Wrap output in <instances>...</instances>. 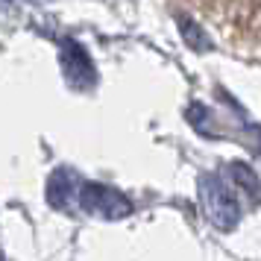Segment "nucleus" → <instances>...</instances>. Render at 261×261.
Segmentation results:
<instances>
[{"label":"nucleus","mask_w":261,"mask_h":261,"mask_svg":"<svg viewBox=\"0 0 261 261\" xmlns=\"http://www.w3.org/2000/svg\"><path fill=\"white\" fill-rule=\"evenodd\" d=\"M200 205L205 220L220 232H232L241 220V202H238L235 191L217 173H202L200 176Z\"/></svg>","instance_id":"f257e3e1"},{"label":"nucleus","mask_w":261,"mask_h":261,"mask_svg":"<svg viewBox=\"0 0 261 261\" xmlns=\"http://www.w3.org/2000/svg\"><path fill=\"white\" fill-rule=\"evenodd\" d=\"M80 205L94 217L103 220H123L132 214V202L129 197H123L120 191L100 185V182H85L80 188Z\"/></svg>","instance_id":"f03ea898"},{"label":"nucleus","mask_w":261,"mask_h":261,"mask_svg":"<svg viewBox=\"0 0 261 261\" xmlns=\"http://www.w3.org/2000/svg\"><path fill=\"white\" fill-rule=\"evenodd\" d=\"M59 62H62V71H65V80H68L73 88H91V85L97 83L94 62H91V56H88L73 38H65V41H62Z\"/></svg>","instance_id":"7ed1b4c3"},{"label":"nucleus","mask_w":261,"mask_h":261,"mask_svg":"<svg viewBox=\"0 0 261 261\" xmlns=\"http://www.w3.org/2000/svg\"><path fill=\"white\" fill-rule=\"evenodd\" d=\"M80 179L73 170L68 167H59V170H53L47 179V202L53 208H68L73 200H80Z\"/></svg>","instance_id":"20e7f679"},{"label":"nucleus","mask_w":261,"mask_h":261,"mask_svg":"<svg viewBox=\"0 0 261 261\" xmlns=\"http://www.w3.org/2000/svg\"><path fill=\"white\" fill-rule=\"evenodd\" d=\"M229 173H232V179H235L238 188H244V191L249 194V197H255V200L261 197L258 173H255V170H252V167H249L247 162H232V165H229Z\"/></svg>","instance_id":"39448f33"},{"label":"nucleus","mask_w":261,"mask_h":261,"mask_svg":"<svg viewBox=\"0 0 261 261\" xmlns=\"http://www.w3.org/2000/svg\"><path fill=\"white\" fill-rule=\"evenodd\" d=\"M179 33H182V38L188 41V47L194 50H208L212 47V41H208V36L202 33V27L197 24V21H191V18H185V15H179Z\"/></svg>","instance_id":"423d86ee"},{"label":"nucleus","mask_w":261,"mask_h":261,"mask_svg":"<svg viewBox=\"0 0 261 261\" xmlns=\"http://www.w3.org/2000/svg\"><path fill=\"white\" fill-rule=\"evenodd\" d=\"M9 3H12V0H0V6H9Z\"/></svg>","instance_id":"0eeeda50"},{"label":"nucleus","mask_w":261,"mask_h":261,"mask_svg":"<svg viewBox=\"0 0 261 261\" xmlns=\"http://www.w3.org/2000/svg\"><path fill=\"white\" fill-rule=\"evenodd\" d=\"M258 150H261V132H258Z\"/></svg>","instance_id":"6e6552de"},{"label":"nucleus","mask_w":261,"mask_h":261,"mask_svg":"<svg viewBox=\"0 0 261 261\" xmlns=\"http://www.w3.org/2000/svg\"><path fill=\"white\" fill-rule=\"evenodd\" d=\"M36 3H44V0H36Z\"/></svg>","instance_id":"1a4fd4ad"}]
</instances>
